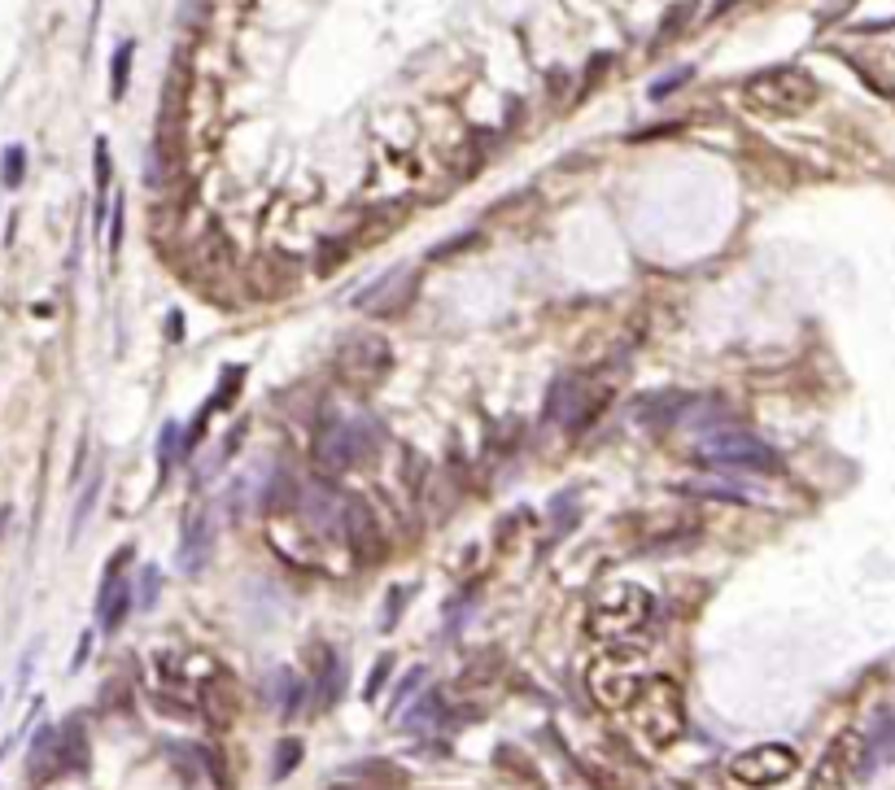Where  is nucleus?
Listing matches in <instances>:
<instances>
[{"label": "nucleus", "instance_id": "nucleus-1", "mask_svg": "<svg viewBox=\"0 0 895 790\" xmlns=\"http://www.w3.org/2000/svg\"><path fill=\"white\" fill-rule=\"evenodd\" d=\"M297 516L319 537H332V542L350 546L358 559H372L380 550V524L372 516V507L358 494L337 489L328 476H315V481H306L297 489Z\"/></svg>", "mask_w": 895, "mask_h": 790}, {"label": "nucleus", "instance_id": "nucleus-2", "mask_svg": "<svg viewBox=\"0 0 895 790\" xmlns=\"http://www.w3.org/2000/svg\"><path fill=\"white\" fill-rule=\"evenodd\" d=\"M380 446H385V428L376 420H341V415H328V420L315 428V437H310V459H315L319 476L332 481V476L367 463Z\"/></svg>", "mask_w": 895, "mask_h": 790}, {"label": "nucleus", "instance_id": "nucleus-3", "mask_svg": "<svg viewBox=\"0 0 895 790\" xmlns=\"http://www.w3.org/2000/svg\"><path fill=\"white\" fill-rule=\"evenodd\" d=\"M642 651L638 646H629V638H616L607 642L599 655H594L590 673H586V686L594 694V703L607 712H629L634 708V699L642 694V686H647V673H642Z\"/></svg>", "mask_w": 895, "mask_h": 790}, {"label": "nucleus", "instance_id": "nucleus-4", "mask_svg": "<svg viewBox=\"0 0 895 790\" xmlns=\"http://www.w3.org/2000/svg\"><path fill=\"white\" fill-rule=\"evenodd\" d=\"M817 97H821L817 79L799 66H773L743 83V105L760 118H795L813 110Z\"/></svg>", "mask_w": 895, "mask_h": 790}, {"label": "nucleus", "instance_id": "nucleus-5", "mask_svg": "<svg viewBox=\"0 0 895 790\" xmlns=\"http://www.w3.org/2000/svg\"><path fill=\"white\" fill-rule=\"evenodd\" d=\"M699 463L712 472H725V476H773L782 472V454L769 446V441L743 433V428H716V433L699 437Z\"/></svg>", "mask_w": 895, "mask_h": 790}, {"label": "nucleus", "instance_id": "nucleus-6", "mask_svg": "<svg viewBox=\"0 0 895 790\" xmlns=\"http://www.w3.org/2000/svg\"><path fill=\"white\" fill-rule=\"evenodd\" d=\"M629 716H634V729L651 742V747H660V751L673 747V742L686 734V699H682V686H677L673 677H651L647 686H642V694L634 699Z\"/></svg>", "mask_w": 895, "mask_h": 790}, {"label": "nucleus", "instance_id": "nucleus-7", "mask_svg": "<svg viewBox=\"0 0 895 790\" xmlns=\"http://www.w3.org/2000/svg\"><path fill=\"white\" fill-rule=\"evenodd\" d=\"M393 371V345L380 332H350L332 354V376L350 393H372Z\"/></svg>", "mask_w": 895, "mask_h": 790}, {"label": "nucleus", "instance_id": "nucleus-8", "mask_svg": "<svg viewBox=\"0 0 895 790\" xmlns=\"http://www.w3.org/2000/svg\"><path fill=\"white\" fill-rule=\"evenodd\" d=\"M655 616V598L647 585H634V581H620L612 590H603L594 598L590 607V633L603 642H616V638H634L638 629H647V620Z\"/></svg>", "mask_w": 895, "mask_h": 790}, {"label": "nucleus", "instance_id": "nucleus-9", "mask_svg": "<svg viewBox=\"0 0 895 790\" xmlns=\"http://www.w3.org/2000/svg\"><path fill=\"white\" fill-rule=\"evenodd\" d=\"M795 769H799V756L786 742H760V747H747L730 760V777L751 790H769V786L791 782Z\"/></svg>", "mask_w": 895, "mask_h": 790}, {"label": "nucleus", "instance_id": "nucleus-10", "mask_svg": "<svg viewBox=\"0 0 895 790\" xmlns=\"http://www.w3.org/2000/svg\"><path fill=\"white\" fill-rule=\"evenodd\" d=\"M607 406V393L594 389L586 376H559L551 385V398H546V420L568 424V433H581L586 424L599 420V411Z\"/></svg>", "mask_w": 895, "mask_h": 790}, {"label": "nucleus", "instance_id": "nucleus-11", "mask_svg": "<svg viewBox=\"0 0 895 790\" xmlns=\"http://www.w3.org/2000/svg\"><path fill=\"white\" fill-rule=\"evenodd\" d=\"M415 284H420L415 267H393V271L380 275V280L367 284V289L354 297V306L372 319H393L415 302Z\"/></svg>", "mask_w": 895, "mask_h": 790}, {"label": "nucleus", "instance_id": "nucleus-12", "mask_svg": "<svg viewBox=\"0 0 895 790\" xmlns=\"http://www.w3.org/2000/svg\"><path fill=\"white\" fill-rule=\"evenodd\" d=\"M861 764H865V738L847 729V734H839L826 751H821L817 769H813V777H808V790H843L856 773H861Z\"/></svg>", "mask_w": 895, "mask_h": 790}, {"label": "nucleus", "instance_id": "nucleus-13", "mask_svg": "<svg viewBox=\"0 0 895 790\" xmlns=\"http://www.w3.org/2000/svg\"><path fill=\"white\" fill-rule=\"evenodd\" d=\"M236 712H241V690H236L232 673H223V668H214V673H206V681H201V716H206L210 729H232Z\"/></svg>", "mask_w": 895, "mask_h": 790}, {"label": "nucleus", "instance_id": "nucleus-14", "mask_svg": "<svg viewBox=\"0 0 895 790\" xmlns=\"http://www.w3.org/2000/svg\"><path fill=\"white\" fill-rule=\"evenodd\" d=\"M131 555V550H118V555L110 559V572H105V581H101V594H97V620H101V629L105 633H114L118 625L127 620V612L136 607V590L118 577V568H123V559Z\"/></svg>", "mask_w": 895, "mask_h": 790}, {"label": "nucleus", "instance_id": "nucleus-15", "mask_svg": "<svg viewBox=\"0 0 895 790\" xmlns=\"http://www.w3.org/2000/svg\"><path fill=\"white\" fill-rule=\"evenodd\" d=\"M690 398H695V393H686V389L647 393V398H638L634 415H638V424H642V428H651V433H673V428L682 424V415H686Z\"/></svg>", "mask_w": 895, "mask_h": 790}, {"label": "nucleus", "instance_id": "nucleus-16", "mask_svg": "<svg viewBox=\"0 0 895 790\" xmlns=\"http://www.w3.org/2000/svg\"><path fill=\"white\" fill-rule=\"evenodd\" d=\"M210 542H214V524H210L206 511H197V516L188 520V529H184V542H179V568H184L188 577H197V572L206 568Z\"/></svg>", "mask_w": 895, "mask_h": 790}, {"label": "nucleus", "instance_id": "nucleus-17", "mask_svg": "<svg viewBox=\"0 0 895 790\" xmlns=\"http://www.w3.org/2000/svg\"><path fill=\"white\" fill-rule=\"evenodd\" d=\"M725 424H730V406H725L721 398H708V393H695V398H690V406H686V415H682V424H677V428H686V433L708 437V433H716V428H725Z\"/></svg>", "mask_w": 895, "mask_h": 790}, {"label": "nucleus", "instance_id": "nucleus-18", "mask_svg": "<svg viewBox=\"0 0 895 790\" xmlns=\"http://www.w3.org/2000/svg\"><path fill=\"white\" fill-rule=\"evenodd\" d=\"M83 769H88V738H83L79 721H70L66 729H57L53 773H83Z\"/></svg>", "mask_w": 895, "mask_h": 790}, {"label": "nucleus", "instance_id": "nucleus-19", "mask_svg": "<svg viewBox=\"0 0 895 790\" xmlns=\"http://www.w3.org/2000/svg\"><path fill=\"white\" fill-rule=\"evenodd\" d=\"M341 690H345V664L332 651H324V664H319L315 677H310V699H315L319 712H328L332 703L341 699Z\"/></svg>", "mask_w": 895, "mask_h": 790}, {"label": "nucleus", "instance_id": "nucleus-20", "mask_svg": "<svg viewBox=\"0 0 895 790\" xmlns=\"http://www.w3.org/2000/svg\"><path fill=\"white\" fill-rule=\"evenodd\" d=\"M878 764H895V708L887 716H878V725L865 738V764L861 773H874Z\"/></svg>", "mask_w": 895, "mask_h": 790}, {"label": "nucleus", "instance_id": "nucleus-21", "mask_svg": "<svg viewBox=\"0 0 895 790\" xmlns=\"http://www.w3.org/2000/svg\"><path fill=\"white\" fill-rule=\"evenodd\" d=\"M262 694H267V703H276V708L284 712V716H293L297 708H302V699H306V690H302V681H297L289 668H280V673H271L267 677V686H262Z\"/></svg>", "mask_w": 895, "mask_h": 790}, {"label": "nucleus", "instance_id": "nucleus-22", "mask_svg": "<svg viewBox=\"0 0 895 790\" xmlns=\"http://www.w3.org/2000/svg\"><path fill=\"white\" fill-rule=\"evenodd\" d=\"M441 716H446V699H441L437 690H428L424 699L402 716V729H407V734H428L433 725H441Z\"/></svg>", "mask_w": 895, "mask_h": 790}, {"label": "nucleus", "instance_id": "nucleus-23", "mask_svg": "<svg viewBox=\"0 0 895 790\" xmlns=\"http://www.w3.org/2000/svg\"><path fill=\"white\" fill-rule=\"evenodd\" d=\"M677 494L716 498V502H751V489L734 485V481H686V485H677Z\"/></svg>", "mask_w": 895, "mask_h": 790}, {"label": "nucleus", "instance_id": "nucleus-24", "mask_svg": "<svg viewBox=\"0 0 895 790\" xmlns=\"http://www.w3.org/2000/svg\"><path fill=\"white\" fill-rule=\"evenodd\" d=\"M695 9H699V0H682V5H673L668 9V18H664V27L655 31V49H664V44H673L677 35L686 31V22L695 18Z\"/></svg>", "mask_w": 895, "mask_h": 790}, {"label": "nucleus", "instance_id": "nucleus-25", "mask_svg": "<svg viewBox=\"0 0 895 790\" xmlns=\"http://www.w3.org/2000/svg\"><path fill=\"white\" fill-rule=\"evenodd\" d=\"M131 57H136V44L123 40L114 49V62H110V97L123 101L127 97V79H131Z\"/></svg>", "mask_w": 895, "mask_h": 790}, {"label": "nucleus", "instance_id": "nucleus-26", "mask_svg": "<svg viewBox=\"0 0 895 790\" xmlns=\"http://www.w3.org/2000/svg\"><path fill=\"white\" fill-rule=\"evenodd\" d=\"M350 782H385V786H402V773L393 769L389 760H367V764H354L350 769Z\"/></svg>", "mask_w": 895, "mask_h": 790}, {"label": "nucleus", "instance_id": "nucleus-27", "mask_svg": "<svg viewBox=\"0 0 895 790\" xmlns=\"http://www.w3.org/2000/svg\"><path fill=\"white\" fill-rule=\"evenodd\" d=\"M297 489H302V485H293L289 476H276V481L262 489V507H267V511H289V507H297Z\"/></svg>", "mask_w": 895, "mask_h": 790}, {"label": "nucleus", "instance_id": "nucleus-28", "mask_svg": "<svg viewBox=\"0 0 895 790\" xmlns=\"http://www.w3.org/2000/svg\"><path fill=\"white\" fill-rule=\"evenodd\" d=\"M297 764H302V742L297 738H280L276 742V760H271V773H276V782H284Z\"/></svg>", "mask_w": 895, "mask_h": 790}, {"label": "nucleus", "instance_id": "nucleus-29", "mask_svg": "<svg viewBox=\"0 0 895 790\" xmlns=\"http://www.w3.org/2000/svg\"><path fill=\"white\" fill-rule=\"evenodd\" d=\"M22 175H27V149L22 145H9L5 158H0V184L5 188H18Z\"/></svg>", "mask_w": 895, "mask_h": 790}, {"label": "nucleus", "instance_id": "nucleus-30", "mask_svg": "<svg viewBox=\"0 0 895 790\" xmlns=\"http://www.w3.org/2000/svg\"><path fill=\"white\" fill-rule=\"evenodd\" d=\"M236 385H245V367H228V371H223L219 389H214L210 411H223V406H232L236 402Z\"/></svg>", "mask_w": 895, "mask_h": 790}, {"label": "nucleus", "instance_id": "nucleus-31", "mask_svg": "<svg viewBox=\"0 0 895 790\" xmlns=\"http://www.w3.org/2000/svg\"><path fill=\"white\" fill-rule=\"evenodd\" d=\"M175 454H179V424H166L162 437H158V468H162V476L175 468Z\"/></svg>", "mask_w": 895, "mask_h": 790}, {"label": "nucleus", "instance_id": "nucleus-32", "mask_svg": "<svg viewBox=\"0 0 895 790\" xmlns=\"http://www.w3.org/2000/svg\"><path fill=\"white\" fill-rule=\"evenodd\" d=\"M690 79H695V70H690V66L673 70V75H664V79H655V83H651V101H664V97H673V92H677V88H686Z\"/></svg>", "mask_w": 895, "mask_h": 790}, {"label": "nucleus", "instance_id": "nucleus-33", "mask_svg": "<svg viewBox=\"0 0 895 790\" xmlns=\"http://www.w3.org/2000/svg\"><path fill=\"white\" fill-rule=\"evenodd\" d=\"M420 686H424V668H411V673H407V677H402V686H398V690H393V703H389V716H398L402 708H407V703H411V694H415V690H420Z\"/></svg>", "mask_w": 895, "mask_h": 790}, {"label": "nucleus", "instance_id": "nucleus-34", "mask_svg": "<svg viewBox=\"0 0 895 790\" xmlns=\"http://www.w3.org/2000/svg\"><path fill=\"white\" fill-rule=\"evenodd\" d=\"M389 673H393V655H380L376 668H372V677H367V686H363V699H367V703H376V694H380V686L389 681Z\"/></svg>", "mask_w": 895, "mask_h": 790}, {"label": "nucleus", "instance_id": "nucleus-35", "mask_svg": "<svg viewBox=\"0 0 895 790\" xmlns=\"http://www.w3.org/2000/svg\"><path fill=\"white\" fill-rule=\"evenodd\" d=\"M153 603H158V568H145V572H140V594H136V607H140V612H149Z\"/></svg>", "mask_w": 895, "mask_h": 790}, {"label": "nucleus", "instance_id": "nucleus-36", "mask_svg": "<svg viewBox=\"0 0 895 790\" xmlns=\"http://www.w3.org/2000/svg\"><path fill=\"white\" fill-rule=\"evenodd\" d=\"M402 598H407V585H393L389 590V607H385V616H380V629H393L398 625V616H402Z\"/></svg>", "mask_w": 895, "mask_h": 790}, {"label": "nucleus", "instance_id": "nucleus-37", "mask_svg": "<svg viewBox=\"0 0 895 790\" xmlns=\"http://www.w3.org/2000/svg\"><path fill=\"white\" fill-rule=\"evenodd\" d=\"M118 249H123V197L110 210V254H118Z\"/></svg>", "mask_w": 895, "mask_h": 790}, {"label": "nucleus", "instance_id": "nucleus-38", "mask_svg": "<svg viewBox=\"0 0 895 790\" xmlns=\"http://www.w3.org/2000/svg\"><path fill=\"white\" fill-rule=\"evenodd\" d=\"M97 489H101V476H92V485H88V494L79 498V511H75V533L83 529V520H88V511H92V502H97Z\"/></svg>", "mask_w": 895, "mask_h": 790}, {"label": "nucleus", "instance_id": "nucleus-39", "mask_svg": "<svg viewBox=\"0 0 895 790\" xmlns=\"http://www.w3.org/2000/svg\"><path fill=\"white\" fill-rule=\"evenodd\" d=\"M607 66H612V57H607V53H599V57H594V70H586V83H581V92L599 88V75H603Z\"/></svg>", "mask_w": 895, "mask_h": 790}, {"label": "nucleus", "instance_id": "nucleus-40", "mask_svg": "<svg viewBox=\"0 0 895 790\" xmlns=\"http://www.w3.org/2000/svg\"><path fill=\"white\" fill-rule=\"evenodd\" d=\"M463 245H476V232L459 236V241H446V245H437V249H433V258H450V254H455V249H463Z\"/></svg>", "mask_w": 895, "mask_h": 790}, {"label": "nucleus", "instance_id": "nucleus-41", "mask_svg": "<svg viewBox=\"0 0 895 790\" xmlns=\"http://www.w3.org/2000/svg\"><path fill=\"white\" fill-rule=\"evenodd\" d=\"M88 651H92V633H83L79 646H75V660H70V673H79L83 660H88Z\"/></svg>", "mask_w": 895, "mask_h": 790}, {"label": "nucleus", "instance_id": "nucleus-42", "mask_svg": "<svg viewBox=\"0 0 895 790\" xmlns=\"http://www.w3.org/2000/svg\"><path fill=\"white\" fill-rule=\"evenodd\" d=\"M730 5H734V0H716V9H712V18H721V14H725V9H730Z\"/></svg>", "mask_w": 895, "mask_h": 790}, {"label": "nucleus", "instance_id": "nucleus-43", "mask_svg": "<svg viewBox=\"0 0 895 790\" xmlns=\"http://www.w3.org/2000/svg\"><path fill=\"white\" fill-rule=\"evenodd\" d=\"M332 790H350V786H345V782H341V786H332Z\"/></svg>", "mask_w": 895, "mask_h": 790}, {"label": "nucleus", "instance_id": "nucleus-44", "mask_svg": "<svg viewBox=\"0 0 895 790\" xmlns=\"http://www.w3.org/2000/svg\"><path fill=\"white\" fill-rule=\"evenodd\" d=\"M0 699H5V690H0Z\"/></svg>", "mask_w": 895, "mask_h": 790}]
</instances>
